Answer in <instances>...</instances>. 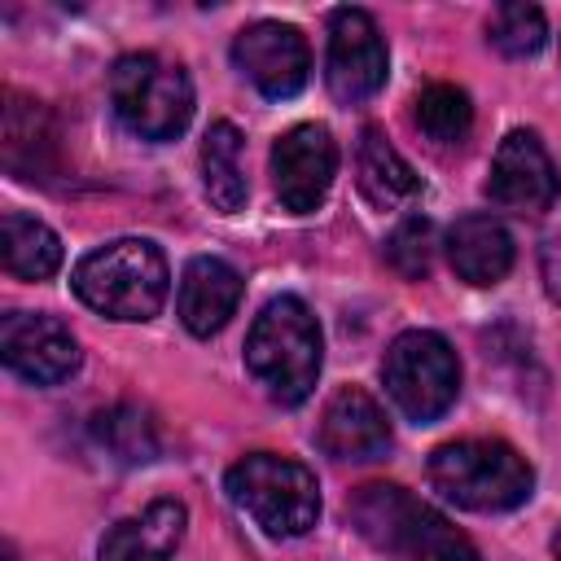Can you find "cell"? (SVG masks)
<instances>
[{
  "label": "cell",
  "mask_w": 561,
  "mask_h": 561,
  "mask_svg": "<svg viewBox=\"0 0 561 561\" xmlns=\"http://www.w3.org/2000/svg\"><path fill=\"white\" fill-rule=\"evenodd\" d=\"M355 171H359V193L381 210H394V206H403V202H412L421 193V175L403 162V153L386 140L381 127H364L359 131Z\"/></svg>",
  "instance_id": "cell-17"
},
{
  "label": "cell",
  "mask_w": 561,
  "mask_h": 561,
  "mask_svg": "<svg viewBox=\"0 0 561 561\" xmlns=\"http://www.w3.org/2000/svg\"><path fill=\"white\" fill-rule=\"evenodd\" d=\"M4 561H22V557H18V548H13V543H4Z\"/></svg>",
  "instance_id": "cell-26"
},
{
  "label": "cell",
  "mask_w": 561,
  "mask_h": 561,
  "mask_svg": "<svg viewBox=\"0 0 561 561\" xmlns=\"http://www.w3.org/2000/svg\"><path fill=\"white\" fill-rule=\"evenodd\" d=\"M232 66L272 101H289L307 88L311 48L289 22H250L232 39Z\"/></svg>",
  "instance_id": "cell-10"
},
{
  "label": "cell",
  "mask_w": 561,
  "mask_h": 561,
  "mask_svg": "<svg viewBox=\"0 0 561 561\" xmlns=\"http://www.w3.org/2000/svg\"><path fill=\"white\" fill-rule=\"evenodd\" d=\"M390 53L368 9H337L329 18L324 83L337 105H364L386 88Z\"/></svg>",
  "instance_id": "cell-8"
},
{
  "label": "cell",
  "mask_w": 561,
  "mask_h": 561,
  "mask_svg": "<svg viewBox=\"0 0 561 561\" xmlns=\"http://www.w3.org/2000/svg\"><path fill=\"white\" fill-rule=\"evenodd\" d=\"M486 39L495 53L504 57H535L543 44H548V18L543 9L535 4H522V0H508L491 13L486 22Z\"/></svg>",
  "instance_id": "cell-23"
},
{
  "label": "cell",
  "mask_w": 561,
  "mask_h": 561,
  "mask_svg": "<svg viewBox=\"0 0 561 561\" xmlns=\"http://www.w3.org/2000/svg\"><path fill=\"white\" fill-rule=\"evenodd\" d=\"M337 175V145L329 127L298 123L272 145V184L285 210L307 215L329 197V184Z\"/></svg>",
  "instance_id": "cell-11"
},
{
  "label": "cell",
  "mask_w": 561,
  "mask_h": 561,
  "mask_svg": "<svg viewBox=\"0 0 561 561\" xmlns=\"http://www.w3.org/2000/svg\"><path fill=\"white\" fill-rule=\"evenodd\" d=\"M0 263L18 280H48L61 267V241L35 215L4 210V219H0Z\"/></svg>",
  "instance_id": "cell-19"
},
{
  "label": "cell",
  "mask_w": 561,
  "mask_h": 561,
  "mask_svg": "<svg viewBox=\"0 0 561 561\" xmlns=\"http://www.w3.org/2000/svg\"><path fill=\"white\" fill-rule=\"evenodd\" d=\"M539 263H543V285H548V298H552V302H561V237H548V241H543Z\"/></svg>",
  "instance_id": "cell-25"
},
{
  "label": "cell",
  "mask_w": 561,
  "mask_h": 561,
  "mask_svg": "<svg viewBox=\"0 0 561 561\" xmlns=\"http://www.w3.org/2000/svg\"><path fill=\"white\" fill-rule=\"evenodd\" d=\"M552 552H557V561H561V530L552 535Z\"/></svg>",
  "instance_id": "cell-27"
},
{
  "label": "cell",
  "mask_w": 561,
  "mask_h": 561,
  "mask_svg": "<svg viewBox=\"0 0 561 561\" xmlns=\"http://www.w3.org/2000/svg\"><path fill=\"white\" fill-rule=\"evenodd\" d=\"M92 438L118 465H149L158 456V447H162L149 412H140L136 403H114V408L96 412L92 416Z\"/></svg>",
  "instance_id": "cell-21"
},
{
  "label": "cell",
  "mask_w": 561,
  "mask_h": 561,
  "mask_svg": "<svg viewBox=\"0 0 561 561\" xmlns=\"http://www.w3.org/2000/svg\"><path fill=\"white\" fill-rule=\"evenodd\" d=\"M447 263L465 285H500L513 267V237L491 215H465L447 228Z\"/></svg>",
  "instance_id": "cell-15"
},
{
  "label": "cell",
  "mask_w": 561,
  "mask_h": 561,
  "mask_svg": "<svg viewBox=\"0 0 561 561\" xmlns=\"http://www.w3.org/2000/svg\"><path fill=\"white\" fill-rule=\"evenodd\" d=\"M430 486L469 513H508L530 500L535 469L504 438H456L430 451Z\"/></svg>",
  "instance_id": "cell-3"
},
{
  "label": "cell",
  "mask_w": 561,
  "mask_h": 561,
  "mask_svg": "<svg viewBox=\"0 0 561 561\" xmlns=\"http://www.w3.org/2000/svg\"><path fill=\"white\" fill-rule=\"evenodd\" d=\"M70 285L92 311H101L110 320L140 324V320H153L162 311L167 289H171V272H167V259L153 241L118 237V241H105L92 254H83Z\"/></svg>",
  "instance_id": "cell-4"
},
{
  "label": "cell",
  "mask_w": 561,
  "mask_h": 561,
  "mask_svg": "<svg viewBox=\"0 0 561 561\" xmlns=\"http://www.w3.org/2000/svg\"><path fill=\"white\" fill-rule=\"evenodd\" d=\"M228 500L254 517L267 539H298L320 517L316 473L276 451H250L224 473Z\"/></svg>",
  "instance_id": "cell-5"
},
{
  "label": "cell",
  "mask_w": 561,
  "mask_h": 561,
  "mask_svg": "<svg viewBox=\"0 0 561 561\" xmlns=\"http://www.w3.org/2000/svg\"><path fill=\"white\" fill-rule=\"evenodd\" d=\"M394 434H390V421L381 412V403L359 390V386H342L324 412H320V425H316V447L329 456V460H351V465H364V460H381L390 451Z\"/></svg>",
  "instance_id": "cell-13"
},
{
  "label": "cell",
  "mask_w": 561,
  "mask_h": 561,
  "mask_svg": "<svg viewBox=\"0 0 561 561\" xmlns=\"http://www.w3.org/2000/svg\"><path fill=\"white\" fill-rule=\"evenodd\" d=\"M53 153V123L48 110L39 101H26L18 92H9L4 105V167L22 180H44V171Z\"/></svg>",
  "instance_id": "cell-18"
},
{
  "label": "cell",
  "mask_w": 561,
  "mask_h": 561,
  "mask_svg": "<svg viewBox=\"0 0 561 561\" xmlns=\"http://www.w3.org/2000/svg\"><path fill=\"white\" fill-rule=\"evenodd\" d=\"M486 202L513 215H543L552 210L557 193H561V175L543 149V140L526 127L508 131L491 158L486 184H482Z\"/></svg>",
  "instance_id": "cell-9"
},
{
  "label": "cell",
  "mask_w": 561,
  "mask_h": 561,
  "mask_svg": "<svg viewBox=\"0 0 561 561\" xmlns=\"http://www.w3.org/2000/svg\"><path fill=\"white\" fill-rule=\"evenodd\" d=\"M188 526V508L180 500H153L140 517L114 522L101 539V561H167Z\"/></svg>",
  "instance_id": "cell-16"
},
{
  "label": "cell",
  "mask_w": 561,
  "mask_h": 561,
  "mask_svg": "<svg viewBox=\"0 0 561 561\" xmlns=\"http://www.w3.org/2000/svg\"><path fill=\"white\" fill-rule=\"evenodd\" d=\"M110 101L140 140H175L193 118V83L158 53H127L110 70Z\"/></svg>",
  "instance_id": "cell-6"
},
{
  "label": "cell",
  "mask_w": 561,
  "mask_h": 561,
  "mask_svg": "<svg viewBox=\"0 0 561 561\" xmlns=\"http://www.w3.org/2000/svg\"><path fill=\"white\" fill-rule=\"evenodd\" d=\"M324 342L311 307L294 294L263 302L245 337V368L263 386V394L280 408H298L320 377Z\"/></svg>",
  "instance_id": "cell-2"
},
{
  "label": "cell",
  "mask_w": 561,
  "mask_h": 561,
  "mask_svg": "<svg viewBox=\"0 0 561 561\" xmlns=\"http://www.w3.org/2000/svg\"><path fill=\"white\" fill-rule=\"evenodd\" d=\"M351 526L399 561H482L473 539L399 482H364L346 500Z\"/></svg>",
  "instance_id": "cell-1"
},
{
  "label": "cell",
  "mask_w": 561,
  "mask_h": 561,
  "mask_svg": "<svg viewBox=\"0 0 561 561\" xmlns=\"http://www.w3.org/2000/svg\"><path fill=\"white\" fill-rule=\"evenodd\" d=\"M237 302H241L237 267H228L215 254L188 259V267L180 276V294H175V307H180V320L188 333H197V337L219 333L237 316Z\"/></svg>",
  "instance_id": "cell-14"
},
{
  "label": "cell",
  "mask_w": 561,
  "mask_h": 561,
  "mask_svg": "<svg viewBox=\"0 0 561 561\" xmlns=\"http://www.w3.org/2000/svg\"><path fill=\"white\" fill-rule=\"evenodd\" d=\"M0 359L31 386H57L79 368V342L57 316L9 311L0 320Z\"/></svg>",
  "instance_id": "cell-12"
},
{
  "label": "cell",
  "mask_w": 561,
  "mask_h": 561,
  "mask_svg": "<svg viewBox=\"0 0 561 561\" xmlns=\"http://www.w3.org/2000/svg\"><path fill=\"white\" fill-rule=\"evenodd\" d=\"M381 381H386L390 403L408 421L430 425L460 394V359H456V351H451V342L443 333H434V329H408V333H399L386 346Z\"/></svg>",
  "instance_id": "cell-7"
},
{
  "label": "cell",
  "mask_w": 561,
  "mask_h": 561,
  "mask_svg": "<svg viewBox=\"0 0 561 561\" xmlns=\"http://www.w3.org/2000/svg\"><path fill=\"white\" fill-rule=\"evenodd\" d=\"M386 259L403 280H421L434 263V224L425 215H403L386 237Z\"/></svg>",
  "instance_id": "cell-24"
},
{
  "label": "cell",
  "mask_w": 561,
  "mask_h": 561,
  "mask_svg": "<svg viewBox=\"0 0 561 561\" xmlns=\"http://www.w3.org/2000/svg\"><path fill=\"white\" fill-rule=\"evenodd\" d=\"M241 131L232 123H210L206 127V140H202V184H206V197L215 210L224 215H237L245 206V167H241Z\"/></svg>",
  "instance_id": "cell-20"
},
{
  "label": "cell",
  "mask_w": 561,
  "mask_h": 561,
  "mask_svg": "<svg viewBox=\"0 0 561 561\" xmlns=\"http://www.w3.org/2000/svg\"><path fill=\"white\" fill-rule=\"evenodd\" d=\"M416 127L434 145H460L473 127V101L456 83H430L416 96Z\"/></svg>",
  "instance_id": "cell-22"
}]
</instances>
